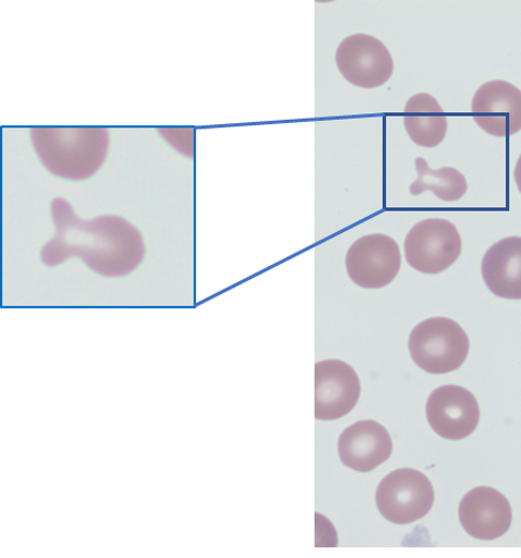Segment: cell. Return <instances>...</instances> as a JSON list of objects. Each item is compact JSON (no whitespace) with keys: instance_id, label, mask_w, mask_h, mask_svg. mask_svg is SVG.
I'll use <instances>...</instances> for the list:
<instances>
[{"instance_id":"1","label":"cell","mask_w":521,"mask_h":558,"mask_svg":"<svg viewBox=\"0 0 521 558\" xmlns=\"http://www.w3.org/2000/svg\"><path fill=\"white\" fill-rule=\"evenodd\" d=\"M54 238L43 246L45 266L57 267L80 257L88 269L105 277H122L142 265L146 247L142 232L119 216L82 220L64 198L51 205Z\"/></svg>"},{"instance_id":"2","label":"cell","mask_w":521,"mask_h":558,"mask_svg":"<svg viewBox=\"0 0 521 558\" xmlns=\"http://www.w3.org/2000/svg\"><path fill=\"white\" fill-rule=\"evenodd\" d=\"M31 137L44 167L51 174L72 181L94 177L110 147L106 129H33Z\"/></svg>"},{"instance_id":"3","label":"cell","mask_w":521,"mask_h":558,"mask_svg":"<svg viewBox=\"0 0 521 558\" xmlns=\"http://www.w3.org/2000/svg\"><path fill=\"white\" fill-rule=\"evenodd\" d=\"M409 351L415 364L431 375H447L468 359L470 340L461 325L452 319H426L412 330Z\"/></svg>"},{"instance_id":"4","label":"cell","mask_w":521,"mask_h":558,"mask_svg":"<svg viewBox=\"0 0 521 558\" xmlns=\"http://www.w3.org/2000/svg\"><path fill=\"white\" fill-rule=\"evenodd\" d=\"M435 502L434 487L416 470H397L381 480L376 505L383 518L395 524H410L428 514Z\"/></svg>"},{"instance_id":"5","label":"cell","mask_w":521,"mask_h":558,"mask_svg":"<svg viewBox=\"0 0 521 558\" xmlns=\"http://www.w3.org/2000/svg\"><path fill=\"white\" fill-rule=\"evenodd\" d=\"M408 265L426 275L448 270L462 254V238L453 223L426 219L412 227L404 242Z\"/></svg>"},{"instance_id":"6","label":"cell","mask_w":521,"mask_h":558,"mask_svg":"<svg viewBox=\"0 0 521 558\" xmlns=\"http://www.w3.org/2000/svg\"><path fill=\"white\" fill-rule=\"evenodd\" d=\"M401 266L400 245L383 234L359 239L349 247L346 257L351 281L363 289L386 288L400 272Z\"/></svg>"},{"instance_id":"7","label":"cell","mask_w":521,"mask_h":558,"mask_svg":"<svg viewBox=\"0 0 521 558\" xmlns=\"http://www.w3.org/2000/svg\"><path fill=\"white\" fill-rule=\"evenodd\" d=\"M336 65L350 84L372 89L387 84L393 59L379 39L364 34L347 37L336 51Z\"/></svg>"},{"instance_id":"8","label":"cell","mask_w":521,"mask_h":558,"mask_svg":"<svg viewBox=\"0 0 521 558\" xmlns=\"http://www.w3.org/2000/svg\"><path fill=\"white\" fill-rule=\"evenodd\" d=\"M426 417L443 439L462 440L476 430L481 410L477 399L464 387L447 385L428 397Z\"/></svg>"},{"instance_id":"9","label":"cell","mask_w":521,"mask_h":558,"mask_svg":"<svg viewBox=\"0 0 521 558\" xmlns=\"http://www.w3.org/2000/svg\"><path fill=\"white\" fill-rule=\"evenodd\" d=\"M361 397V381L349 364L322 361L315 365V417L330 422L349 414Z\"/></svg>"},{"instance_id":"10","label":"cell","mask_w":521,"mask_h":558,"mask_svg":"<svg viewBox=\"0 0 521 558\" xmlns=\"http://www.w3.org/2000/svg\"><path fill=\"white\" fill-rule=\"evenodd\" d=\"M472 116L489 135H513L521 130V92L507 82L486 83L473 97Z\"/></svg>"},{"instance_id":"11","label":"cell","mask_w":521,"mask_h":558,"mask_svg":"<svg viewBox=\"0 0 521 558\" xmlns=\"http://www.w3.org/2000/svg\"><path fill=\"white\" fill-rule=\"evenodd\" d=\"M459 521L470 536L495 541L509 532L512 508L498 490L478 487L469 492L459 505Z\"/></svg>"},{"instance_id":"12","label":"cell","mask_w":521,"mask_h":558,"mask_svg":"<svg viewBox=\"0 0 521 558\" xmlns=\"http://www.w3.org/2000/svg\"><path fill=\"white\" fill-rule=\"evenodd\" d=\"M392 453V439L385 426L362 421L349 426L339 439V454L344 466L369 473L385 463Z\"/></svg>"},{"instance_id":"13","label":"cell","mask_w":521,"mask_h":558,"mask_svg":"<svg viewBox=\"0 0 521 558\" xmlns=\"http://www.w3.org/2000/svg\"><path fill=\"white\" fill-rule=\"evenodd\" d=\"M484 282L499 299L521 300V238L494 244L482 263Z\"/></svg>"},{"instance_id":"14","label":"cell","mask_w":521,"mask_h":558,"mask_svg":"<svg viewBox=\"0 0 521 558\" xmlns=\"http://www.w3.org/2000/svg\"><path fill=\"white\" fill-rule=\"evenodd\" d=\"M404 128L416 145L435 148L448 133V118L437 99L426 93L413 96L404 108Z\"/></svg>"},{"instance_id":"15","label":"cell","mask_w":521,"mask_h":558,"mask_svg":"<svg viewBox=\"0 0 521 558\" xmlns=\"http://www.w3.org/2000/svg\"><path fill=\"white\" fill-rule=\"evenodd\" d=\"M416 170L419 178L410 185V193L413 196L431 191L446 203H456L467 194V179L455 168L432 169L423 158H419Z\"/></svg>"},{"instance_id":"16","label":"cell","mask_w":521,"mask_h":558,"mask_svg":"<svg viewBox=\"0 0 521 558\" xmlns=\"http://www.w3.org/2000/svg\"><path fill=\"white\" fill-rule=\"evenodd\" d=\"M165 142L190 159L195 158V131L190 129H159Z\"/></svg>"},{"instance_id":"17","label":"cell","mask_w":521,"mask_h":558,"mask_svg":"<svg viewBox=\"0 0 521 558\" xmlns=\"http://www.w3.org/2000/svg\"><path fill=\"white\" fill-rule=\"evenodd\" d=\"M514 180H516V183L518 185V190L521 193V155H520V158H519V160H518V162L516 165Z\"/></svg>"}]
</instances>
